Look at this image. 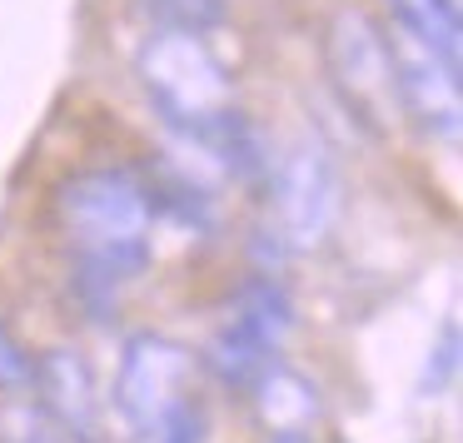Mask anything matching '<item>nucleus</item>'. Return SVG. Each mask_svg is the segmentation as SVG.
<instances>
[{
	"label": "nucleus",
	"mask_w": 463,
	"mask_h": 443,
	"mask_svg": "<svg viewBox=\"0 0 463 443\" xmlns=\"http://www.w3.org/2000/svg\"><path fill=\"white\" fill-rule=\"evenodd\" d=\"M51 214L71 254V274H90L115 289L150 269L155 210L135 165H85L55 180Z\"/></svg>",
	"instance_id": "obj_1"
},
{
	"label": "nucleus",
	"mask_w": 463,
	"mask_h": 443,
	"mask_svg": "<svg viewBox=\"0 0 463 443\" xmlns=\"http://www.w3.org/2000/svg\"><path fill=\"white\" fill-rule=\"evenodd\" d=\"M135 85L165 135H204L230 110H240L230 65L214 55L204 31H180V25H150L135 45Z\"/></svg>",
	"instance_id": "obj_2"
},
{
	"label": "nucleus",
	"mask_w": 463,
	"mask_h": 443,
	"mask_svg": "<svg viewBox=\"0 0 463 443\" xmlns=\"http://www.w3.org/2000/svg\"><path fill=\"white\" fill-rule=\"evenodd\" d=\"M319 51H324V75H329L344 115L369 140H383V135L399 130L403 125L399 80H393V51L379 15H369L354 0L334 5L319 31Z\"/></svg>",
	"instance_id": "obj_3"
},
{
	"label": "nucleus",
	"mask_w": 463,
	"mask_h": 443,
	"mask_svg": "<svg viewBox=\"0 0 463 443\" xmlns=\"http://www.w3.org/2000/svg\"><path fill=\"white\" fill-rule=\"evenodd\" d=\"M269 234L289 254H309L334 234L344 214V174L319 130H304L269 160Z\"/></svg>",
	"instance_id": "obj_4"
},
{
	"label": "nucleus",
	"mask_w": 463,
	"mask_h": 443,
	"mask_svg": "<svg viewBox=\"0 0 463 443\" xmlns=\"http://www.w3.org/2000/svg\"><path fill=\"white\" fill-rule=\"evenodd\" d=\"M194 349L170 334L140 329L120 344V363H115V383H110V403L120 413V423L130 433H150L160 419H170L194 383Z\"/></svg>",
	"instance_id": "obj_5"
},
{
	"label": "nucleus",
	"mask_w": 463,
	"mask_h": 443,
	"mask_svg": "<svg viewBox=\"0 0 463 443\" xmlns=\"http://www.w3.org/2000/svg\"><path fill=\"white\" fill-rule=\"evenodd\" d=\"M393 51V80H399V110L413 130L433 135V140H458L463 130V61L443 55L423 35L403 31V25H383Z\"/></svg>",
	"instance_id": "obj_6"
},
{
	"label": "nucleus",
	"mask_w": 463,
	"mask_h": 443,
	"mask_svg": "<svg viewBox=\"0 0 463 443\" xmlns=\"http://www.w3.org/2000/svg\"><path fill=\"white\" fill-rule=\"evenodd\" d=\"M31 393L35 409L75 443H95L100 438V383H95V369L75 344H55V349L35 353L31 369Z\"/></svg>",
	"instance_id": "obj_7"
},
{
	"label": "nucleus",
	"mask_w": 463,
	"mask_h": 443,
	"mask_svg": "<svg viewBox=\"0 0 463 443\" xmlns=\"http://www.w3.org/2000/svg\"><path fill=\"white\" fill-rule=\"evenodd\" d=\"M244 393H250V409L264 433H309L324 419L319 383L304 379L299 369H289L284 359H274Z\"/></svg>",
	"instance_id": "obj_8"
},
{
	"label": "nucleus",
	"mask_w": 463,
	"mask_h": 443,
	"mask_svg": "<svg viewBox=\"0 0 463 443\" xmlns=\"http://www.w3.org/2000/svg\"><path fill=\"white\" fill-rule=\"evenodd\" d=\"M234 334H244L250 344H260L264 353L279 359L284 339L294 334V304L284 294V284L274 274H250L240 289L230 294V314H224Z\"/></svg>",
	"instance_id": "obj_9"
},
{
	"label": "nucleus",
	"mask_w": 463,
	"mask_h": 443,
	"mask_svg": "<svg viewBox=\"0 0 463 443\" xmlns=\"http://www.w3.org/2000/svg\"><path fill=\"white\" fill-rule=\"evenodd\" d=\"M389 21L403 31L423 35L429 45H439L443 55L463 61V21H458V0H383Z\"/></svg>",
	"instance_id": "obj_10"
},
{
	"label": "nucleus",
	"mask_w": 463,
	"mask_h": 443,
	"mask_svg": "<svg viewBox=\"0 0 463 443\" xmlns=\"http://www.w3.org/2000/svg\"><path fill=\"white\" fill-rule=\"evenodd\" d=\"M150 25H180V31H204L230 21V0H135Z\"/></svg>",
	"instance_id": "obj_11"
},
{
	"label": "nucleus",
	"mask_w": 463,
	"mask_h": 443,
	"mask_svg": "<svg viewBox=\"0 0 463 443\" xmlns=\"http://www.w3.org/2000/svg\"><path fill=\"white\" fill-rule=\"evenodd\" d=\"M0 443H75V438H65L31 399H5L0 403Z\"/></svg>",
	"instance_id": "obj_12"
},
{
	"label": "nucleus",
	"mask_w": 463,
	"mask_h": 443,
	"mask_svg": "<svg viewBox=\"0 0 463 443\" xmlns=\"http://www.w3.org/2000/svg\"><path fill=\"white\" fill-rule=\"evenodd\" d=\"M31 369L35 353L21 344V334L0 319V393H25L31 389Z\"/></svg>",
	"instance_id": "obj_13"
},
{
	"label": "nucleus",
	"mask_w": 463,
	"mask_h": 443,
	"mask_svg": "<svg viewBox=\"0 0 463 443\" xmlns=\"http://www.w3.org/2000/svg\"><path fill=\"white\" fill-rule=\"evenodd\" d=\"M145 443H204V409L194 399H184L170 419H160L145 433Z\"/></svg>",
	"instance_id": "obj_14"
},
{
	"label": "nucleus",
	"mask_w": 463,
	"mask_h": 443,
	"mask_svg": "<svg viewBox=\"0 0 463 443\" xmlns=\"http://www.w3.org/2000/svg\"><path fill=\"white\" fill-rule=\"evenodd\" d=\"M453 373H458V324L449 319L439 329V349L429 353V369H423V393H443Z\"/></svg>",
	"instance_id": "obj_15"
},
{
	"label": "nucleus",
	"mask_w": 463,
	"mask_h": 443,
	"mask_svg": "<svg viewBox=\"0 0 463 443\" xmlns=\"http://www.w3.org/2000/svg\"><path fill=\"white\" fill-rule=\"evenodd\" d=\"M269 443H314L309 433H269Z\"/></svg>",
	"instance_id": "obj_16"
}]
</instances>
